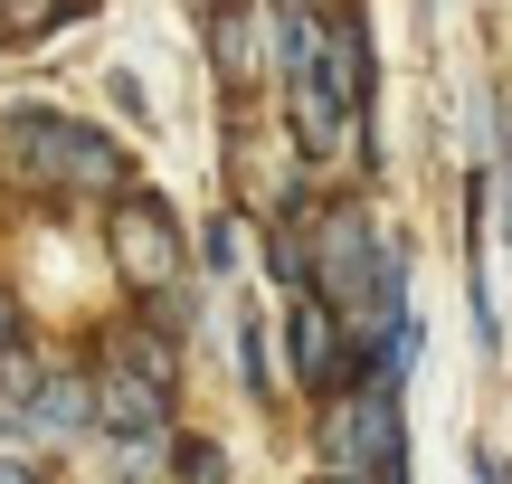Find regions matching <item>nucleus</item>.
Listing matches in <instances>:
<instances>
[{
    "instance_id": "f257e3e1",
    "label": "nucleus",
    "mask_w": 512,
    "mask_h": 484,
    "mask_svg": "<svg viewBox=\"0 0 512 484\" xmlns=\"http://www.w3.org/2000/svg\"><path fill=\"white\" fill-rule=\"evenodd\" d=\"M285 86H294V143L323 162L351 143V105L370 95V48L351 19H285Z\"/></svg>"
},
{
    "instance_id": "f03ea898",
    "label": "nucleus",
    "mask_w": 512,
    "mask_h": 484,
    "mask_svg": "<svg viewBox=\"0 0 512 484\" xmlns=\"http://www.w3.org/2000/svg\"><path fill=\"white\" fill-rule=\"evenodd\" d=\"M0 171H10L19 190H48V181H67V190H124V152H114L105 133L57 124V114H38V105L0 114Z\"/></svg>"
},
{
    "instance_id": "7ed1b4c3",
    "label": "nucleus",
    "mask_w": 512,
    "mask_h": 484,
    "mask_svg": "<svg viewBox=\"0 0 512 484\" xmlns=\"http://www.w3.org/2000/svg\"><path fill=\"white\" fill-rule=\"evenodd\" d=\"M162 418H171V361L152 352L143 371H133V352H114L105 361V380H95V428H114V437H162Z\"/></svg>"
},
{
    "instance_id": "20e7f679",
    "label": "nucleus",
    "mask_w": 512,
    "mask_h": 484,
    "mask_svg": "<svg viewBox=\"0 0 512 484\" xmlns=\"http://www.w3.org/2000/svg\"><path fill=\"white\" fill-rule=\"evenodd\" d=\"M114 266H124L133 285H171L181 276V228H171V209L152 200V190L114 200Z\"/></svg>"
},
{
    "instance_id": "39448f33",
    "label": "nucleus",
    "mask_w": 512,
    "mask_h": 484,
    "mask_svg": "<svg viewBox=\"0 0 512 484\" xmlns=\"http://www.w3.org/2000/svg\"><path fill=\"white\" fill-rule=\"evenodd\" d=\"M285 333H294V380H304V390H342V304L332 295H294V314H285Z\"/></svg>"
},
{
    "instance_id": "423d86ee",
    "label": "nucleus",
    "mask_w": 512,
    "mask_h": 484,
    "mask_svg": "<svg viewBox=\"0 0 512 484\" xmlns=\"http://www.w3.org/2000/svg\"><path fill=\"white\" fill-rule=\"evenodd\" d=\"M29 428H38V437L95 428V380H38V390H29Z\"/></svg>"
},
{
    "instance_id": "0eeeda50",
    "label": "nucleus",
    "mask_w": 512,
    "mask_h": 484,
    "mask_svg": "<svg viewBox=\"0 0 512 484\" xmlns=\"http://www.w3.org/2000/svg\"><path fill=\"white\" fill-rule=\"evenodd\" d=\"M209 48H219V76H228V86H247V76H256V19H247V10H228Z\"/></svg>"
},
{
    "instance_id": "6e6552de",
    "label": "nucleus",
    "mask_w": 512,
    "mask_h": 484,
    "mask_svg": "<svg viewBox=\"0 0 512 484\" xmlns=\"http://www.w3.org/2000/svg\"><path fill=\"white\" fill-rule=\"evenodd\" d=\"M48 19H57V0H0V29H10V38L48 29Z\"/></svg>"
},
{
    "instance_id": "1a4fd4ad",
    "label": "nucleus",
    "mask_w": 512,
    "mask_h": 484,
    "mask_svg": "<svg viewBox=\"0 0 512 484\" xmlns=\"http://www.w3.org/2000/svg\"><path fill=\"white\" fill-rule=\"evenodd\" d=\"M181 475H190V484H219L228 466H219V447H181Z\"/></svg>"
},
{
    "instance_id": "9d476101",
    "label": "nucleus",
    "mask_w": 512,
    "mask_h": 484,
    "mask_svg": "<svg viewBox=\"0 0 512 484\" xmlns=\"http://www.w3.org/2000/svg\"><path fill=\"white\" fill-rule=\"evenodd\" d=\"M0 352H19V295L0 285Z\"/></svg>"
},
{
    "instance_id": "9b49d317",
    "label": "nucleus",
    "mask_w": 512,
    "mask_h": 484,
    "mask_svg": "<svg viewBox=\"0 0 512 484\" xmlns=\"http://www.w3.org/2000/svg\"><path fill=\"white\" fill-rule=\"evenodd\" d=\"M0 484H38V466H29L19 447H0Z\"/></svg>"
},
{
    "instance_id": "f8f14e48",
    "label": "nucleus",
    "mask_w": 512,
    "mask_h": 484,
    "mask_svg": "<svg viewBox=\"0 0 512 484\" xmlns=\"http://www.w3.org/2000/svg\"><path fill=\"white\" fill-rule=\"evenodd\" d=\"M332 484H342V475H332Z\"/></svg>"
}]
</instances>
